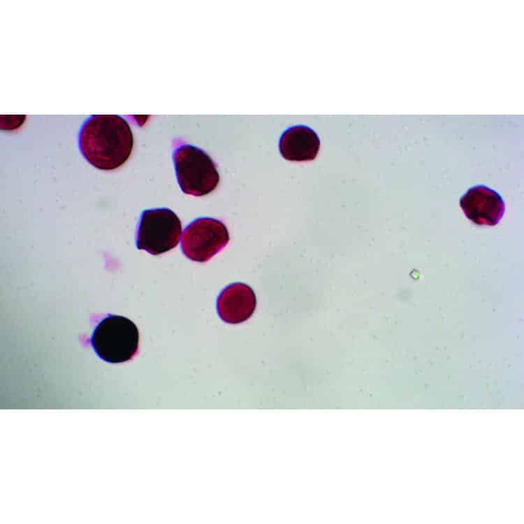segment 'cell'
<instances>
[{"label":"cell","instance_id":"1","mask_svg":"<svg viewBox=\"0 0 524 524\" xmlns=\"http://www.w3.org/2000/svg\"><path fill=\"white\" fill-rule=\"evenodd\" d=\"M133 145L128 122L117 115H90L78 134L82 154L101 170H113L122 166L131 155Z\"/></svg>","mask_w":524,"mask_h":524},{"label":"cell","instance_id":"2","mask_svg":"<svg viewBox=\"0 0 524 524\" xmlns=\"http://www.w3.org/2000/svg\"><path fill=\"white\" fill-rule=\"evenodd\" d=\"M91 344L103 361L110 363L126 362L138 351V330L128 318L110 315L96 326Z\"/></svg>","mask_w":524,"mask_h":524},{"label":"cell","instance_id":"3","mask_svg":"<svg viewBox=\"0 0 524 524\" xmlns=\"http://www.w3.org/2000/svg\"><path fill=\"white\" fill-rule=\"evenodd\" d=\"M173 159L177 182L184 193L201 196L217 187L219 175L216 165L203 150L182 145L175 150Z\"/></svg>","mask_w":524,"mask_h":524},{"label":"cell","instance_id":"4","mask_svg":"<svg viewBox=\"0 0 524 524\" xmlns=\"http://www.w3.org/2000/svg\"><path fill=\"white\" fill-rule=\"evenodd\" d=\"M181 234V221L172 210L166 208L145 210L137 227L136 247L159 255L176 247Z\"/></svg>","mask_w":524,"mask_h":524},{"label":"cell","instance_id":"5","mask_svg":"<svg viewBox=\"0 0 524 524\" xmlns=\"http://www.w3.org/2000/svg\"><path fill=\"white\" fill-rule=\"evenodd\" d=\"M228 241L229 233L222 221L211 217H200L184 228L181 247L187 258L203 263L219 252Z\"/></svg>","mask_w":524,"mask_h":524},{"label":"cell","instance_id":"6","mask_svg":"<svg viewBox=\"0 0 524 524\" xmlns=\"http://www.w3.org/2000/svg\"><path fill=\"white\" fill-rule=\"evenodd\" d=\"M460 205L466 217L479 225L497 224L505 210L500 194L483 184L470 188L460 198Z\"/></svg>","mask_w":524,"mask_h":524},{"label":"cell","instance_id":"7","mask_svg":"<svg viewBox=\"0 0 524 524\" xmlns=\"http://www.w3.org/2000/svg\"><path fill=\"white\" fill-rule=\"evenodd\" d=\"M256 298L252 289L244 283L227 286L218 296L217 312L226 323L235 324L247 321L253 314Z\"/></svg>","mask_w":524,"mask_h":524},{"label":"cell","instance_id":"8","mask_svg":"<svg viewBox=\"0 0 524 524\" xmlns=\"http://www.w3.org/2000/svg\"><path fill=\"white\" fill-rule=\"evenodd\" d=\"M320 147L316 133L309 126L296 125L281 136L279 149L282 157L290 161H310L315 159Z\"/></svg>","mask_w":524,"mask_h":524}]
</instances>
